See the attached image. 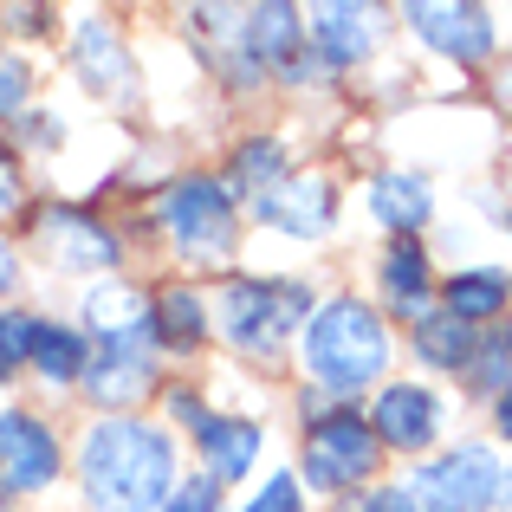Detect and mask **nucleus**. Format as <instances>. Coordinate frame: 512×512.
I'll use <instances>...</instances> for the list:
<instances>
[{
    "instance_id": "f257e3e1",
    "label": "nucleus",
    "mask_w": 512,
    "mask_h": 512,
    "mask_svg": "<svg viewBox=\"0 0 512 512\" xmlns=\"http://www.w3.org/2000/svg\"><path fill=\"white\" fill-rule=\"evenodd\" d=\"M78 487L91 512H163L175 493V441L169 428L137 415H104L78 441Z\"/></svg>"
},
{
    "instance_id": "f03ea898",
    "label": "nucleus",
    "mask_w": 512,
    "mask_h": 512,
    "mask_svg": "<svg viewBox=\"0 0 512 512\" xmlns=\"http://www.w3.org/2000/svg\"><path fill=\"white\" fill-rule=\"evenodd\" d=\"M299 357L305 376L318 383V396H357V389L383 383L396 338H389L383 312H370L363 299H325L312 305V318L299 325Z\"/></svg>"
},
{
    "instance_id": "7ed1b4c3",
    "label": "nucleus",
    "mask_w": 512,
    "mask_h": 512,
    "mask_svg": "<svg viewBox=\"0 0 512 512\" xmlns=\"http://www.w3.org/2000/svg\"><path fill=\"white\" fill-rule=\"evenodd\" d=\"M214 318L240 357H279L286 338L312 318V286H299V279H227Z\"/></svg>"
},
{
    "instance_id": "20e7f679",
    "label": "nucleus",
    "mask_w": 512,
    "mask_h": 512,
    "mask_svg": "<svg viewBox=\"0 0 512 512\" xmlns=\"http://www.w3.org/2000/svg\"><path fill=\"white\" fill-rule=\"evenodd\" d=\"M163 227L169 247L195 266H214L234 253L240 221H234V188L214 182V175H182V182L163 195Z\"/></svg>"
},
{
    "instance_id": "39448f33",
    "label": "nucleus",
    "mask_w": 512,
    "mask_h": 512,
    "mask_svg": "<svg viewBox=\"0 0 512 512\" xmlns=\"http://www.w3.org/2000/svg\"><path fill=\"white\" fill-rule=\"evenodd\" d=\"M500 480H506V467L493 461V448L461 441V448L422 461L402 487H409V500L422 512H493L500 506Z\"/></svg>"
},
{
    "instance_id": "423d86ee",
    "label": "nucleus",
    "mask_w": 512,
    "mask_h": 512,
    "mask_svg": "<svg viewBox=\"0 0 512 512\" xmlns=\"http://www.w3.org/2000/svg\"><path fill=\"white\" fill-rule=\"evenodd\" d=\"M383 461V441L370 435V415L357 409H331L305 428V487L318 493H344V487H363Z\"/></svg>"
},
{
    "instance_id": "0eeeda50",
    "label": "nucleus",
    "mask_w": 512,
    "mask_h": 512,
    "mask_svg": "<svg viewBox=\"0 0 512 512\" xmlns=\"http://www.w3.org/2000/svg\"><path fill=\"white\" fill-rule=\"evenodd\" d=\"M85 344H91V357H85L78 389H85L91 402H104V409H130V402L150 396V383H156V338H150V325L104 331V338H85Z\"/></svg>"
},
{
    "instance_id": "6e6552de",
    "label": "nucleus",
    "mask_w": 512,
    "mask_h": 512,
    "mask_svg": "<svg viewBox=\"0 0 512 512\" xmlns=\"http://www.w3.org/2000/svg\"><path fill=\"white\" fill-rule=\"evenodd\" d=\"M65 467V448L52 435V422L39 409H20L7 402L0 409V493L7 500H26V493H46Z\"/></svg>"
},
{
    "instance_id": "1a4fd4ad",
    "label": "nucleus",
    "mask_w": 512,
    "mask_h": 512,
    "mask_svg": "<svg viewBox=\"0 0 512 512\" xmlns=\"http://www.w3.org/2000/svg\"><path fill=\"white\" fill-rule=\"evenodd\" d=\"M435 428H441V396L428 383H383V389H376V402H370V435L383 441V448L415 454V448H428V441H435Z\"/></svg>"
},
{
    "instance_id": "9d476101",
    "label": "nucleus",
    "mask_w": 512,
    "mask_h": 512,
    "mask_svg": "<svg viewBox=\"0 0 512 512\" xmlns=\"http://www.w3.org/2000/svg\"><path fill=\"white\" fill-rule=\"evenodd\" d=\"M39 240H46V253H52L59 266H72V273H111L117 253H124L111 227H98L91 214H78V208L39 214Z\"/></svg>"
},
{
    "instance_id": "9b49d317",
    "label": "nucleus",
    "mask_w": 512,
    "mask_h": 512,
    "mask_svg": "<svg viewBox=\"0 0 512 512\" xmlns=\"http://www.w3.org/2000/svg\"><path fill=\"white\" fill-rule=\"evenodd\" d=\"M305 39H312V52H318L325 65H357V59H370L376 39H383V13L338 0V7L305 13Z\"/></svg>"
},
{
    "instance_id": "f8f14e48",
    "label": "nucleus",
    "mask_w": 512,
    "mask_h": 512,
    "mask_svg": "<svg viewBox=\"0 0 512 512\" xmlns=\"http://www.w3.org/2000/svg\"><path fill=\"white\" fill-rule=\"evenodd\" d=\"M253 214L273 221L279 234H292V240H318L331 227V182L325 175H286V182H273L253 201Z\"/></svg>"
},
{
    "instance_id": "ddd939ff",
    "label": "nucleus",
    "mask_w": 512,
    "mask_h": 512,
    "mask_svg": "<svg viewBox=\"0 0 512 512\" xmlns=\"http://www.w3.org/2000/svg\"><path fill=\"white\" fill-rule=\"evenodd\" d=\"M376 286H383L389 312L422 325L435 312V266H428V247L422 240H389V253L376 260Z\"/></svg>"
},
{
    "instance_id": "4468645a",
    "label": "nucleus",
    "mask_w": 512,
    "mask_h": 512,
    "mask_svg": "<svg viewBox=\"0 0 512 512\" xmlns=\"http://www.w3.org/2000/svg\"><path fill=\"white\" fill-rule=\"evenodd\" d=\"M409 26H415L422 46L448 52V59H461V65H474V59L493 52V20L480 7H409Z\"/></svg>"
},
{
    "instance_id": "2eb2a0df",
    "label": "nucleus",
    "mask_w": 512,
    "mask_h": 512,
    "mask_svg": "<svg viewBox=\"0 0 512 512\" xmlns=\"http://www.w3.org/2000/svg\"><path fill=\"white\" fill-rule=\"evenodd\" d=\"M260 428L240 422V415H201L195 422V448H201V467L208 480H240L253 461H260Z\"/></svg>"
},
{
    "instance_id": "dca6fc26",
    "label": "nucleus",
    "mask_w": 512,
    "mask_h": 512,
    "mask_svg": "<svg viewBox=\"0 0 512 512\" xmlns=\"http://www.w3.org/2000/svg\"><path fill=\"white\" fill-rule=\"evenodd\" d=\"M370 214H376V227H389L396 240H415V227H428V214H435V188H428V175L389 169V175L370 182Z\"/></svg>"
},
{
    "instance_id": "f3484780",
    "label": "nucleus",
    "mask_w": 512,
    "mask_h": 512,
    "mask_svg": "<svg viewBox=\"0 0 512 512\" xmlns=\"http://www.w3.org/2000/svg\"><path fill=\"white\" fill-rule=\"evenodd\" d=\"M208 331H214V312H208V299H201L195 286H169V292L150 299V338H156V350H195Z\"/></svg>"
},
{
    "instance_id": "a211bd4d",
    "label": "nucleus",
    "mask_w": 512,
    "mask_h": 512,
    "mask_svg": "<svg viewBox=\"0 0 512 512\" xmlns=\"http://www.w3.org/2000/svg\"><path fill=\"white\" fill-rule=\"evenodd\" d=\"M85 357H91L85 331L52 325V318H39V325H33V357H26V370H33L46 389H72L78 376H85Z\"/></svg>"
},
{
    "instance_id": "6ab92c4d",
    "label": "nucleus",
    "mask_w": 512,
    "mask_h": 512,
    "mask_svg": "<svg viewBox=\"0 0 512 512\" xmlns=\"http://www.w3.org/2000/svg\"><path fill=\"white\" fill-rule=\"evenodd\" d=\"M512 299V279L500 266H467V273H454L448 286H441V312L461 318V325H487V318H500Z\"/></svg>"
},
{
    "instance_id": "aec40b11",
    "label": "nucleus",
    "mask_w": 512,
    "mask_h": 512,
    "mask_svg": "<svg viewBox=\"0 0 512 512\" xmlns=\"http://www.w3.org/2000/svg\"><path fill=\"white\" fill-rule=\"evenodd\" d=\"M247 33V59L253 65H299V39H305V13L299 7H253L240 20Z\"/></svg>"
},
{
    "instance_id": "412c9836",
    "label": "nucleus",
    "mask_w": 512,
    "mask_h": 512,
    "mask_svg": "<svg viewBox=\"0 0 512 512\" xmlns=\"http://www.w3.org/2000/svg\"><path fill=\"white\" fill-rule=\"evenodd\" d=\"M78 72L91 91H130V52L117 46V33L104 20L78 26Z\"/></svg>"
},
{
    "instance_id": "4be33fe9",
    "label": "nucleus",
    "mask_w": 512,
    "mask_h": 512,
    "mask_svg": "<svg viewBox=\"0 0 512 512\" xmlns=\"http://www.w3.org/2000/svg\"><path fill=\"white\" fill-rule=\"evenodd\" d=\"M474 350H480V331L461 325V318H448V312H428L422 325H415V357H422L428 370H467Z\"/></svg>"
},
{
    "instance_id": "5701e85b",
    "label": "nucleus",
    "mask_w": 512,
    "mask_h": 512,
    "mask_svg": "<svg viewBox=\"0 0 512 512\" xmlns=\"http://www.w3.org/2000/svg\"><path fill=\"white\" fill-rule=\"evenodd\" d=\"M234 175L247 188H273V182H286V143L279 137H253V143H240V156H234Z\"/></svg>"
},
{
    "instance_id": "b1692460",
    "label": "nucleus",
    "mask_w": 512,
    "mask_h": 512,
    "mask_svg": "<svg viewBox=\"0 0 512 512\" xmlns=\"http://www.w3.org/2000/svg\"><path fill=\"white\" fill-rule=\"evenodd\" d=\"M33 312H13V305H0V383H13V376L26 370V357H33Z\"/></svg>"
},
{
    "instance_id": "393cba45",
    "label": "nucleus",
    "mask_w": 512,
    "mask_h": 512,
    "mask_svg": "<svg viewBox=\"0 0 512 512\" xmlns=\"http://www.w3.org/2000/svg\"><path fill=\"white\" fill-rule=\"evenodd\" d=\"M467 376H474L467 389H480V396H506V383H512V357H506V344H480V350H474V363H467Z\"/></svg>"
},
{
    "instance_id": "a878e982",
    "label": "nucleus",
    "mask_w": 512,
    "mask_h": 512,
    "mask_svg": "<svg viewBox=\"0 0 512 512\" xmlns=\"http://www.w3.org/2000/svg\"><path fill=\"white\" fill-rule=\"evenodd\" d=\"M26 98H33V72H26V59L0 52V124H13V117L26 111Z\"/></svg>"
},
{
    "instance_id": "bb28decb",
    "label": "nucleus",
    "mask_w": 512,
    "mask_h": 512,
    "mask_svg": "<svg viewBox=\"0 0 512 512\" xmlns=\"http://www.w3.org/2000/svg\"><path fill=\"white\" fill-rule=\"evenodd\" d=\"M240 512H305V487H299L292 474H273Z\"/></svg>"
},
{
    "instance_id": "cd10ccee",
    "label": "nucleus",
    "mask_w": 512,
    "mask_h": 512,
    "mask_svg": "<svg viewBox=\"0 0 512 512\" xmlns=\"http://www.w3.org/2000/svg\"><path fill=\"white\" fill-rule=\"evenodd\" d=\"M163 512H221V487H214L208 474L175 480V493H169V506H163Z\"/></svg>"
},
{
    "instance_id": "c85d7f7f",
    "label": "nucleus",
    "mask_w": 512,
    "mask_h": 512,
    "mask_svg": "<svg viewBox=\"0 0 512 512\" xmlns=\"http://www.w3.org/2000/svg\"><path fill=\"white\" fill-rule=\"evenodd\" d=\"M20 208H26V175H20V156L0 143V221H13Z\"/></svg>"
},
{
    "instance_id": "c756f323",
    "label": "nucleus",
    "mask_w": 512,
    "mask_h": 512,
    "mask_svg": "<svg viewBox=\"0 0 512 512\" xmlns=\"http://www.w3.org/2000/svg\"><path fill=\"white\" fill-rule=\"evenodd\" d=\"M357 512H422L409 500V487H370V500H363Z\"/></svg>"
},
{
    "instance_id": "7c9ffc66",
    "label": "nucleus",
    "mask_w": 512,
    "mask_h": 512,
    "mask_svg": "<svg viewBox=\"0 0 512 512\" xmlns=\"http://www.w3.org/2000/svg\"><path fill=\"white\" fill-rule=\"evenodd\" d=\"M13 286H20V253H13L7 234H0V305L13 299Z\"/></svg>"
},
{
    "instance_id": "2f4dec72",
    "label": "nucleus",
    "mask_w": 512,
    "mask_h": 512,
    "mask_svg": "<svg viewBox=\"0 0 512 512\" xmlns=\"http://www.w3.org/2000/svg\"><path fill=\"white\" fill-rule=\"evenodd\" d=\"M500 435L512 441V389H506V396H500Z\"/></svg>"
},
{
    "instance_id": "473e14b6",
    "label": "nucleus",
    "mask_w": 512,
    "mask_h": 512,
    "mask_svg": "<svg viewBox=\"0 0 512 512\" xmlns=\"http://www.w3.org/2000/svg\"><path fill=\"white\" fill-rule=\"evenodd\" d=\"M500 506H512V474H506V480H500Z\"/></svg>"
},
{
    "instance_id": "72a5a7b5",
    "label": "nucleus",
    "mask_w": 512,
    "mask_h": 512,
    "mask_svg": "<svg viewBox=\"0 0 512 512\" xmlns=\"http://www.w3.org/2000/svg\"><path fill=\"white\" fill-rule=\"evenodd\" d=\"M506 357H512V338H506Z\"/></svg>"
},
{
    "instance_id": "f704fd0d",
    "label": "nucleus",
    "mask_w": 512,
    "mask_h": 512,
    "mask_svg": "<svg viewBox=\"0 0 512 512\" xmlns=\"http://www.w3.org/2000/svg\"><path fill=\"white\" fill-rule=\"evenodd\" d=\"M0 506H7V493H0Z\"/></svg>"
}]
</instances>
